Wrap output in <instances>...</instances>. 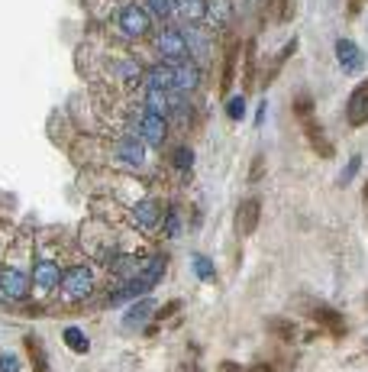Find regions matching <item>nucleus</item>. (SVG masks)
I'll return each instance as SVG.
<instances>
[{
	"mask_svg": "<svg viewBox=\"0 0 368 372\" xmlns=\"http://www.w3.org/2000/svg\"><path fill=\"white\" fill-rule=\"evenodd\" d=\"M258 217H262V201L258 197H249V201L239 204V211H236V227L243 237H252L258 227Z\"/></svg>",
	"mask_w": 368,
	"mask_h": 372,
	"instance_id": "nucleus-8",
	"label": "nucleus"
},
{
	"mask_svg": "<svg viewBox=\"0 0 368 372\" xmlns=\"http://www.w3.org/2000/svg\"><path fill=\"white\" fill-rule=\"evenodd\" d=\"M201 85V68L191 62H174V88L178 91H194Z\"/></svg>",
	"mask_w": 368,
	"mask_h": 372,
	"instance_id": "nucleus-10",
	"label": "nucleus"
},
{
	"mask_svg": "<svg viewBox=\"0 0 368 372\" xmlns=\"http://www.w3.org/2000/svg\"><path fill=\"white\" fill-rule=\"evenodd\" d=\"M136 133H140L149 146H162V143H165V133H168V120L162 117V113H155V110H146L140 117V127H136Z\"/></svg>",
	"mask_w": 368,
	"mask_h": 372,
	"instance_id": "nucleus-5",
	"label": "nucleus"
},
{
	"mask_svg": "<svg viewBox=\"0 0 368 372\" xmlns=\"http://www.w3.org/2000/svg\"><path fill=\"white\" fill-rule=\"evenodd\" d=\"M165 266H168V259L165 256H152V259H149V266H142V272H140V279L146 281V285H159V279L162 275H165Z\"/></svg>",
	"mask_w": 368,
	"mask_h": 372,
	"instance_id": "nucleus-19",
	"label": "nucleus"
},
{
	"mask_svg": "<svg viewBox=\"0 0 368 372\" xmlns=\"http://www.w3.org/2000/svg\"><path fill=\"white\" fill-rule=\"evenodd\" d=\"M0 372H20L16 356H0Z\"/></svg>",
	"mask_w": 368,
	"mask_h": 372,
	"instance_id": "nucleus-30",
	"label": "nucleus"
},
{
	"mask_svg": "<svg viewBox=\"0 0 368 372\" xmlns=\"http://www.w3.org/2000/svg\"><path fill=\"white\" fill-rule=\"evenodd\" d=\"M132 220L142 227V230H155L162 224V207L155 201H140L132 207Z\"/></svg>",
	"mask_w": 368,
	"mask_h": 372,
	"instance_id": "nucleus-9",
	"label": "nucleus"
},
{
	"mask_svg": "<svg viewBox=\"0 0 368 372\" xmlns=\"http://www.w3.org/2000/svg\"><path fill=\"white\" fill-rule=\"evenodd\" d=\"M149 88H159V91H174V65L162 62L155 68H149Z\"/></svg>",
	"mask_w": 368,
	"mask_h": 372,
	"instance_id": "nucleus-14",
	"label": "nucleus"
},
{
	"mask_svg": "<svg viewBox=\"0 0 368 372\" xmlns=\"http://www.w3.org/2000/svg\"><path fill=\"white\" fill-rule=\"evenodd\" d=\"M33 285L39 291H56L62 285V269L56 259H36L33 262Z\"/></svg>",
	"mask_w": 368,
	"mask_h": 372,
	"instance_id": "nucleus-6",
	"label": "nucleus"
},
{
	"mask_svg": "<svg viewBox=\"0 0 368 372\" xmlns=\"http://www.w3.org/2000/svg\"><path fill=\"white\" fill-rule=\"evenodd\" d=\"M346 120H349V127H365L368 123V88L359 85L352 94H349Z\"/></svg>",
	"mask_w": 368,
	"mask_h": 372,
	"instance_id": "nucleus-7",
	"label": "nucleus"
},
{
	"mask_svg": "<svg viewBox=\"0 0 368 372\" xmlns=\"http://www.w3.org/2000/svg\"><path fill=\"white\" fill-rule=\"evenodd\" d=\"M304 133H307V140H310V149L317 155H323V159H330L333 155V146H330V140L323 136V127H317L310 117H304Z\"/></svg>",
	"mask_w": 368,
	"mask_h": 372,
	"instance_id": "nucleus-11",
	"label": "nucleus"
},
{
	"mask_svg": "<svg viewBox=\"0 0 368 372\" xmlns=\"http://www.w3.org/2000/svg\"><path fill=\"white\" fill-rule=\"evenodd\" d=\"M246 68H243V85L252 88V78H256V43H246Z\"/></svg>",
	"mask_w": 368,
	"mask_h": 372,
	"instance_id": "nucleus-23",
	"label": "nucleus"
},
{
	"mask_svg": "<svg viewBox=\"0 0 368 372\" xmlns=\"http://www.w3.org/2000/svg\"><path fill=\"white\" fill-rule=\"evenodd\" d=\"M359 4H362V0H352V10H359Z\"/></svg>",
	"mask_w": 368,
	"mask_h": 372,
	"instance_id": "nucleus-33",
	"label": "nucleus"
},
{
	"mask_svg": "<svg viewBox=\"0 0 368 372\" xmlns=\"http://www.w3.org/2000/svg\"><path fill=\"white\" fill-rule=\"evenodd\" d=\"M174 10H178L184 20H191V23H197V20H204L207 16V0H174Z\"/></svg>",
	"mask_w": 368,
	"mask_h": 372,
	"instance_id": "nucleus-16",
	"label": "nucleus"
},
{
	"mask_svg": "<svg viewBox=\"0 0 368 372\" xmlns=\"http://www.w3.org/2000/svg\"><path fill=\"white\" fill-rule=\"evenodd\" d=\"M117 26H120V33L130 36V39H142V36H149V29H152V20H149V10H142L140 4H126L117 16Z\"/></svg>",
	"mask_w": 368,
	"mask_h": 372,
	"instance_id": "nucleus-2",
	"label": "nucleus"
},
{
	"mask_svg": "<svg viewBox=\"0 0 368 372\" xmlns=\"http://www.w3.org/2000/svg\"><path fill=\"white\" fill-rule=\"evenodd\" d=\"M155 49L165 62H184L188 58V36L178 33V29H162L159 39H155Z\"/></svg>",
	"mask_w": 368,
	"mask_h": 372,
	"instance_id": "nucleus-3",
	"label": "nucleus"
},
{
	"mask_svg": "<svg viewBox=\"0 0 368 372\" xmlns=\"http://www.w3.org/2000/svg\"><path fill=\"white\" fill-rule=\"evenodd\" d=\"M172 162H174V169L188 172L191 165H194V153H191L188 146H178V149H174V155H172Z\"/></svg>",
	"mask_w": 368,
	"mask_h": 372,
	"instance_id": "nucleus-24",
	"label": "nucleus"
},
{
	"mask_svg": "<svg viewBox=\"0 0 368 372\" xmlns=\"http://www.w3.org/2000/svg\"><path fill=\"white\" fill-rule=\"evenodd\" d=\"M117 153H120V159L130 162V165H142V159H146V149H142L140 136H136V140H123L117 146Z\"/></svg>",
	"mask_w": 368,
	"mask_h": 372,
	"instance_id": "nucleus-18",
	"label": "nucleus"
},
{
	"mask_svg": "<svg viewBox=\"0 0 368 372\" xmlns=\"http://www.w3.org/2000/svg\"><path fill=\"white\" fill-rule=\"evenodd\" d=\"M236 56H239V49L233 46V49L226 52V62H223V81H220V91L223 94L233 88V78H236Z\"/></svg>",
	"mask_w": 368,
	"mask_h": 372,
	"instance_id": "nucleus-21",
	"label": "nucleus"
},
{
	"mask_svg": "<svg viewBox=\"0 0 368 372\" xmlns=\"http://www.w3.org/2000/svg\"><path fill=\"white\" fill-rule=\"evenodd\" d=\"M94 291V272L88 266H71L62 272V295L65 301H84Z\"/></svg>",
	"mask_w": 368,
	"mask_h": 372,
	"instance_id": "nucleus-1",
	"label": "nucleus"
},
{
	"mask_svg": "<svg viewBox=\"0 0 368 372\" xmlns=\"http://www.w3.org/2000/svg\"><path fill=\"white\" fill-rule=\"evenodd\" d=\"M365 197H368V182H365Z\"/></svg>",
	"mask_w": 368,
	"mask_h": 372,
	"instance_id": "nucleus-35",
	"label": "nucleus"
},
{
	"mask_svg": "<svg viewBox=\"0 0 368 372\" xmlns=\"http://www.w3.org/2000/svg\"><path fill=\"white\" fill-rule=\"evenodd\" d=\"M149 10H152L155 16H162V20H165V16L174 10V4H172V0H149Z\"/></svg>",
	"mask_w": 368,
	"mask_h": 372,
	"instance_id": "nucleus-28",
	"label": "nucleus"
},
{
	"mask_svg": "<svg viewBox=\"0 0 368 372\" xmlns=\"http://www.w3.org/2000/svg\"><path fill=\"white\" fill-rule=\"evenodd\" d=\"M268 327L278 330V334H285V340H291V334H294V327H291V324H285V321H271Z\"/></svg>",
	"mask_w": 368,
	"mask_h": 372,
	"instance_id": "nucleus-31",
	"label": "nucleus"
},
{
	"mask_svg": "<svg viewBox=\"0 0 368 372\" xmlns=\"http://www.w3.org/2000/svg\"><path fill=\"white\" fill-rule=\"evenodd\" d=\"M113 78H120L123 85H140L142 68L136 62H130V58H117V62H113Z\"/></svg>",
	"mask_w": 368,
	"mask_h": 372,
	"instance_id": "nucleus-15",
	"label": "nucleus"
},
{
	"mask_svg": "<svg viewBox=\"0 0 368 372\" xmlns=\"http://www.w3.org/2000/svg\"><path fill=\"white\" fill-rule=\"evenodd\" d=\"M223 372H233V366H226V369H223Z\"/></svg>",
	"mask_w": 368,
	"mask_h": 372,
	"instance_id": "nucleus-34",
	"label": "nucleus"
},
{
	"mask_svg": "<svg viewBox=\"0 0 368 372\" xmlns=\"http://www.w3.org/2000/svg\"><path fill=\"white\" fill-rule=\"evenodd\" d=\"M29 288H33V281H29L20 269H4V272H0V295L7 298V301H26Z\"/></svg>",
	"mask_w": 368,
	"mask_h": 372,
	"instance_id": "nucleus-4",
	"label": "nucleus"
},
{
	"mask_svg": "<svg viewBox=\"0 0 368 372\" xmlns=\"http://www.w3.org/2000/svg\"><path fill=\"white\" fill-rule=\"evenodd\" d=\"M226 113H229V120H243V113H246V98H229Z\"/></svg>",
	"mask_w": 368,
	"mask_h": 372,
	"instance_id": "nucleus-27",
	"label": "nucleus"
},
{
	"mask_svg": "<svg viewBox=\"0 0 368 372\" xmlns=\"http://www.w3.org/2000/svg\"><path fill=\"white\" fill-rule=\"evenodd\" d=\"M152 314H155V301H152V298H142V301L130 304V311H126L123 324H126L130 330H136V327H142V324H146Z\"/></svg>",
	"mask_w": 368,
	"mask_h": 372,
	"instance_id": "nucleus-12",
	"label": "nucleus"
},
{
	"mask_svg": "<svg viewBox=\"0 0 368 372\" xmlns=\"http://www.w3.org/2000/svg\"><path fill=\"white\" fill-rule=\"evenodd\" d=\"M359 165H362V159H359V155H352V162H349V169L342 172V182H349V178H352L355 172H359Z\"/></svg>",
	"mask_w": 368,
	"mask_h": 372,
	"instance_id": "nucleus-32",
	"label": "nucleus"
},
{
	"mask_svg": "<svg viewBox=\"0 0 368 372\" xmlns=\"http://www.w3.org/2000/svg\"><path fill=\"white\" fill-rule=\"evenodd\" d=\"M162 230H165V237H178V233H181V217H178V211H168V214H165V220H162Z\"/></svg>",
	"mask_w": 368,
	"mask_h": 372,
	"instance_id": "nucleus-25",
	"label": "nucleus"
},
{
	"mask_svg": "<svg viewBox=\"0 0 368 372\" xmlns=\"http://www.w3.org/2000/svg\"><path fill=\"white\" fill-rule=\"evenodd\" d=\"M62 337H65V343H68V350H75V353H88L90 350V340L84 337L78 327H68Z\"/></svg>",
	"mask_w": 368,
	"mask_h": 372,
	"instance_id": "nucleus-22",
	"label": "nucleus"
},
{
	"mask_svg": "<svg viewBox=\"0 0 368 372\" xmlns=\"http://www.w3.org/2000/svg\"><path fill=\"white\" fill-rule=\"evenodd\" d=\"M194 272H197V279H210L214 275V262L207 256H194Z\"/></svg>",
	"mask_w": 368,
	"mask_h": 372,
	"instance_id": "nucleus-26",
	"label": "nucleus"
},
{
	"mask_svg": "<svg viewBox=\"0 0 368 372\" xmlns=\"http://www.w3.org/2000/svg\"><path fill=\"white\" fill-rule=\"evenodd\" d=\"M336 58H340V65L346 71H359L362 68V52H359V46H355L352 39H340V43H336Z\"/></svg>",
	"mask_w": 368,
	"mask_h": 372,
	"instance_id": "nucleus-13",
	"label": "nucleus"
},
{
	"mask_svg": "<svg viewBox=\"0 0 368 372\" xmlns=\"http://www.w3.org/2000/svg\"><path fill=\"white\" fill-rule=\"evenodd\" d=\"M26 353H29V363H33V372H52L46 350H42V343L36 337H26Z\"/></svg>",
	"mask_w": 368,
	"mask_h": 372,
	"instance_id": "nucleus-20",
	"label": "nucleus"
},
{
	"mask_svg": "<svg viewBox=\"0 0 368 372\" xmlns=\"http://www.w3.org/2000/svg\"><path fill=\"white\" fill-rule=\"evenodd\" d=\"M313 317H317V321L323 324L333 337H342V334H346V321H342L333 308H317V311H313Z\"/></svg>",
	"mask_w": 368,
	"mask_h": 372,
	"instance_id": "nucleus-17",
	"label": "nucleus"
},
{
	"mask_svg": "<svg viewBox=\"0 0 368 372\" xmlns=\"http://www.w3.org/2000/svg\"><path fill=\"white\" fill-rule=\"evenodd\" d=\"M310 110H313V104H310V98H307V94H300L298 100H294V113H298L300 120L304 117H310Z\"/></svg>",
	"mask_w": 368,
	"mask_h": 372,
	"instance_id": "nucleus-29",
	"label": "nucleus"
},
{
	"mask_svg": "<svg viewBox=\"0 0 368 372\" xmlns=\"http://www.w3.org/2000/svg\"><path fill=\"white\" fill-rule=\"evenodd\" d=\"M362 88H368V81H362Z\"/></svg>",
	"mask_w": 368,
	"mask_h": 372,
	"instance_id": "nucleus-36",
	"label": "nucleus"
}]
</instances>
